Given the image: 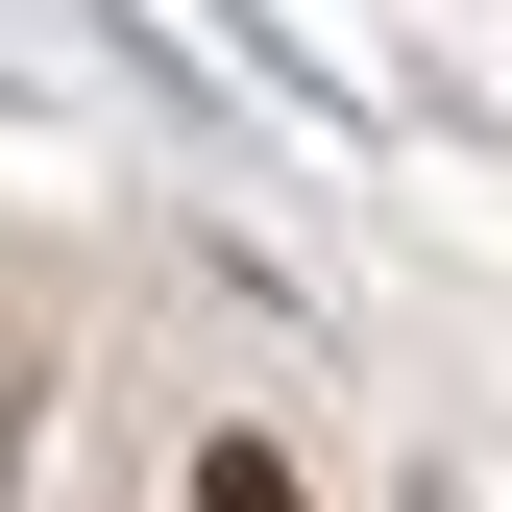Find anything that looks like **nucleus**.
I'll return each instance as SVG.
<instances>
[{
    "mask_svg": "<svg viewBox=\"0 0 512 512\" xmlns=\"http://www.w3.org/2000/svg\"><path fill=\"white\" fill-rule=\"evenodd\" d=\"M196 512H293V464H269V439H220V464H196Z\"/></svg>",
    "mask_w": 512,
    "mask_h": 512,
    "instance_id": "1",
    "label": "nucleus"
}]
</instances>
